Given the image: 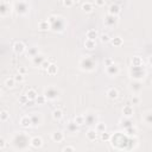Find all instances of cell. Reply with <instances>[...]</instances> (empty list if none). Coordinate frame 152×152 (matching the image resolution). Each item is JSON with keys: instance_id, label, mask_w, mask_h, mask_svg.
<instances>
[{"instance_id": "35", "label": "cell", "mask_w": 152, "mask_h": 152, "mask_svg": "<svg viewBox=\"0 0 152 152\" xmlns=\"http://www.w3.org/2000/svg\"><path fill=\"white\" fill-rule=\"evenodd\" d=\"M52 118L55 119V120H61L62 118H63V110L62 109H59V108H57V109H55L53 112H52Z\"/></svg>"}, {"instance_id": "21", "label": "cell", "mask_w": 152, "mask_h": 152, "mask_svg": "<svg viewBox=\"0 0 152 152\" xmlns=\"http://www.w3.org/2000/svg\"><path fill=\"white\" fill-rule=\"evenodd\" d=\"M45 71H46L48 75L53 76V75H56V74L58 72V66H57L56 63H50V65L48 66V69H46Z\"/></svg>"}, {"instance_id": "1", "label": "cell", "mask_w": 152, "mask_h": 152, "mask_svg": "<svg viewBox=\"0 0 152 152\" xmlns=\"http://www.w3.org/2000/svg\"><path fill=\"white\" fill-rule=\"evenodd\" d=\"M109 142L112 145L113 148L115 150H126L127 148V142H128V137L125 133L121 132H116L114 134H110V139Z\"/></svg>"}, {"instance_id": "13", "label": "cell", "mask_w": 152, "mask_h": 152, "mask_svg": "<svg viewBox=\"0 0 152 152\" xmlns=\"http://www.w3.org/2000/svg\"><path fill=\"white\" fill-rule=\"evenodd\" d=\"M30 146L33 147V148H40L43 146V139L40 137H38V135L32 137L30 139Z\"/></svg>"}, {"instance_id": "2", "label": "cell", "mask_w": 152, "mask_h": 152, "mask_svg": "<svg viewBox=\"0 0 152 152\" xmlns=\"http://www.w3.org/2000/svg\"><path fill=\"white\" fill-rule=\"evenodd\" d=\"M30 139L31 138L25 132H19L13 137L12 144L15 150H26L30 146Z\"/></svg>"}, {"instance_id": "8", "label": "cell", "mask_w": 152, "mask_h": 152, "mask_svg": "<svg viewBox=\"0 0 152 152\" xmlns=\"http://www.w3.org/2000/svg\"><path fill=\"white\" fill-rule=\"evenodd\" d=\"M119 72H120V69H119V66L116 65V64H110V65H108V66H106V74L109 76V77H115V76H118L119 75Z\"/></svg>"}, {"instance_id": "43", "label": "cell", "mask_w": 152, "mask_h": 152, "mask_svg": "<svg viewBox=\"0 0 152 152\" xmlns=\"http://www.w3.org/2000/svg\"><path fill=\"white\" fill-rule=\"evenodd\" d=\"M109 139H110V133H108V132H106V131L102 132V133H100V140H101V141L108 142Z\"/></svg>"}, {"instance_id": "18", "label": "cell", "mask_w": 152, "mask_h": 152, "mask_svg": "<svg viewBox=\"0 0 152 152\" xmlns=\"http://www.w3.org/2000/svg\"><path fill=\"white\" fill-rule=\"evenodd\" d=\"M31 59H32V64H33V65H36V66H40V64H42L43 61L45 59V56L42 55V53H38V55H36L34 57H32Z\"/></svg>"}, {"instance_id": "6", "label": "cell", "mask_w": 152, "mask_h": 152, "mask_svg": "<svg viewBox=\"0 0 152 152\" xmlns=\"http://www.w3.org/2000/svg\"><path fill=\"white\" fill-rule=\"evenodd\" d=\"M13 10L15 11L17 14L25 15V14H27V12L30 10V6L25 0H15L14 4H13Z\"/></svg>"}, {"instance_id": "50", "label": "cell", "mask_w": 152, "mask_h": 152, "mask_svg": "<svg viewBox=\"0 0 152 152\" xmlns=\"http://www.w3.org/2000/svg\"><path fill=\"white\" fill-rule=\"evenodd\" d=\"M18 72H19V74H21V75H26L27 69H26L25 66H19V68H18Z\"/></svg>"}, {"instance_id": "40", "label": "cell", "mask_w": 152, "mask_h": 152, "mask_svg": "<svg viewBox=\"0 0 152 152\" xmlns=\"http://www.w3.org/2000/svg\"><path fill=\"white\" fill-rule=\"evenodd\" d=\"M74 121H75V122L78 125V126L84 125V114H77V115L75 116Z\"/></svg>"}, {"instance_id": "9", "label": "cell", "mask_w": 152, "mask_h": 152, "mask_svg": "<svg viewBox=\"0 0 152 152\" xmlns=\"http://www.w3.org/2000/svg\"><path fill=\"white\" fill-rule=\"evenodd\" d=\"M11 13V5L7 1H0V17H7Z\"/></svg>"}, {"instance_id": "15", "label": "cell", "mask_w": 152, "mask_h": 152, "mask_svg": "<svg viewBox=\"0 0 152 152\" xmlns=\"http://www.w3.org/2000/svg\"><path fill=\"white\" fill-rule=\"evenodd\" d=\"M19 125H20L21 127H24V128L31 127L32 124H31V118H30V115H24V116H21L20 120H19Z\"/></svg>"}, {"instance_id": "39", "label": "cell", "mask_w": 152, "mask_h": 152, "mask_svg": "<svg viewBox=\"0 0 152 152\" xmlns=\"http://www.w3.org/2000/svg\"><path fill=\"white\" fill-rule=\"evenodd\" d=\"M15 83H17V82L14 81V78H13V77H8V78H6V80H5V86H6L7 88H10V89L14 88Z\"/></svg>"}, {"instance_id": "55", "label": "cell", "mask_w": 152, "mask_h": 152, "mask_svg": "<svg viewBox=\"0 0 152 152\" xmlns=\"http://www.w3.org/2000/svg\"><path fill=\"white\" fill-rule=\"evenodd\" d=\"M72 1H74V2H80L81 0H72Z\"/></svg>"}, {"instance_id": "23", "label": "cell", "mask_w": 152, "mask_h": 152, "mask_svg": "<svg viewBox=\"0 0 152 152\" xmlns=\"http://www.w3.org/2000/svg\"><path fill=\"white\" fill-rule=\"evenodd\" d=\"M106 95H107L108 99L115 100V99H118V96H119V91H118L115 88H109V89L106 91Z\"/></svg>"}, {"instance_id": "28", "label": "cell", "mask_w": 152, "mask_h": 152, "mask_svg": "<svg viewBox=\"0 0 152 152\" xmlns=\"http://www.w3.org/2000/svg\"><path fill=\"white\" fill-rule=\"evenodd\" d=\"M110 44L113 45V46H115V48H119V46H121L122 44H124V40H122V38L121 37H114V38H110Z\"/></svg>"}, {"instance_id": "49", "label": "cell", "mask_w": 152, "mask_h": 152, "mask_svg": "<svg viewBox=\"0 0 152 152\" xmlns=\"http://www.w3.org/2000/svg\"><path fill=\"white\" fill-rule=\"evenodd\" d=\"M27 101H28V99H27V96H26V95H21V96L19 97V102H20V103H23V104H26V103H27Z\"/></svg>"}, {"instance_id": "14", "label": "cell", "mask_w": 152, "mask_h": 152, "mask_svg": "<svg viewBox=\"0 0 152 152\" xmlns=\"http://www.w3.org/2000/svg\"><path fill=\"white\" fill-rule=\"evenodd\" d=\"M129 89H131V91H132L133 94H138V93H140L141 89H142V83H141L140 81H135V80H134V81L131 83Z\"/></svg>"}, {"instance_id": "4", "label": "cell", "mask_w": 152, "mask_h": 152, "mask_svg": "<svg viewBox=\"0 0 152 152\" xmlns=\"http://www.w3.org/2000/svg\"><path fill=\"white\" fill-rule=\"evenodd\" d=\"M48 21L50 23L51 30L56 31V32H62L65 27V21L63 20V18L57 17V15H50L48 18Z\"/></svg>"}, {"instance_id": "53", "label": "cell", "mask_w": 152, "mask_h": 152, "mask_svg": "<svg viewBox=\"0 0 152 152\" xmlns=\"http://www.w3.org/2000/svg\"><path fill=\"white\" fill-rule=\"evenodd\" d=\"M5 147H6V140L2 137H0V150H2Z\"/></svg>"}, {"instance_id": "46", "label": "cell", "mask_w": 152, "mask_h": 152, "mask_svg": "<svg viewBox=\"0 0 152 152\" xmlns=\"http://www.w3.org/2000/svg\"><path fill=\"white\" fill-rule=\"evenodd\" d=\"M49 65H50V62H49V59H46V58H45V59L43 61V63L40 64V66H39V68H40L42 70H46Z\"/></svg>"}, {"instance_id": "41", "label": "cell", "mask_w": 152, "mask_h": 152, "mask_svg": "<svg viewBox=\"0 0 152 152\" xmlns=\"http://www.w3.org/2000/svg\"><path fill=\"white\" fill-rule=\"evenodd\" d=\"M10 119V113L7 110H0V121L1 122H6Z\"/></svg>"}, {"instance_id": "56", "label": "cell", "mask_w": 152, "mask_h": 152, "mask_svg": "<svg viewBox=\"0 0 152 152\" xmlns=\"http://www.w3.org/2000/svg\"><path fill=\"white\" fill-rule=\"evenodd\" d=\"M1 94H2V91H1V89H0V96H1Z\"/></svg>"}, {"instance_id": "7", "label": "cell", "mask_w": 152, "mask_h": 152, "mask_svg": "<svg viewBox=\"0 0 152 152\" xmlns=\"http://www.w3.org/2000/svg\"><path fill=\"white\" fill-rule=\"evenodd\" d=\"M59 94H61L59 89H58L57 87H55V86H49V87H46V88L44 89V93H43V95L46 97V100H50V101H53V100L58 99Z\"/></svg>"}, {"instance_id": "17", "label": "cell", "mask_w": 152, "mask_h": 152, "mask_svg": "<svg viewBox=\"0 0 152 152\" xmlns=\"http://www.w3.org/2000/svg\"><path fill=\"white\" fill-rule=\"evenodd\" d=\"M97 135H99V133L94 128H89L87 131V133H86L87 140H89V141H96L97 140Z\"/></svg>"}, {"instance_id": "3", "label": "cell", "mask_w": 152, "mask_h": 152, "mask_svg": "<svg viewBox=\"0 0 152 152\" xmlns=\"http://www.w3.org/2000/svg\"><path fill=\"white\" fill-rule=\"evenodd\" d=\"M78 66H80V69L83 70V71L91 72V71H94L95 68H96V62H95L91 57L86 56V57H82V58L80 59Z\"/></svg>"}, {"instance_id": "11", "label": "cell", "mask_w": 152, "mask_h": 152, "mask_svg": "<svg viewBox=\"0 0 152 152\" xmlns=\"http://www.w3.org/2000/svg\"><path fill=\"white\" fill-rule=\"evenodd\" d=\"M97 122V116L96 114H93V113H88V114H84V125H88V126H93Z\"/></svg>"}, {"instance_id": "20", "label": "cell", "mask_w": 152, "mask_h": 152, "mask_svg": "<svg viewBox=\"0 0 152 152\" xmlns=\"http://www.w3.org/2000/svg\"><path fill=\"white\" fill-rule=\"evenodd\" d=\"M51 139H52L55 142H61V141H63V139H64V134H63V132H61V131H56V132H53V133L51 134Z\"/></svg>"}, {"instance_id": "10", "label": "cell", "mask_w": 152, "mask_h": 152, "mask_svg": "<svg viewBox=\"0 0 152 152\" xmlns=\"http://www.w3.org/2000/svg\"><path fill=\"white\" fill-rule=\"evenodd\" d=\"M12 48H13L14 53H17V55H21V53H24V52L26 51V46H25V44H24L23 42H20V40L15 42V43L13 44Z\"/></svg>"}, {"instance_id": "51", "label": "cell", "mask_w": 152, "mask_h": 152, "mask_svg": "<svg viewBox=\"0 0 152 152\" xmlns=\"http://www.w3.org/2000/svg\"><path fill=\"white\" fill-rule=\"evenodd\" d=\"M140 102V99H139V96H137V95H133L132 96V103L133 104H138Z\"/></svg>"}, {"instance_id": "12", "label": "cell", "mask_w": 152, "mask_h": 152, "mask_svg": "<svg viewBox=\"0 0 152 152\" xmlns=\"http://www.w3.org/2000/svg\"><path fill=\"white\" fill-rule=\"evenodd\" d=\"M118 24V17L116 15H112V14H107L104 17V25L108 27H113Z\"/></svg>"}, {"instance_id": "31", "label": "cell", "mask_w": 152, "mask_h": 152, "mask_svg": "<svg viewBox=\"0 0 152 152\" xmlns=\"http://www.w3.org/2000/svg\"><path fill=\"white\" fill-rule=\"evenodd\" d=\"M84 48L88 50H93L96 48V40H91V39H86L84 40Z\"/></svg>"}, {"instance_id": "26", "label": "cell", "mask_w": 152, "mask_h": 152, "mask_svg": "<svg viewBox=\"0 0 152 152\" xmlns=\"http://www.w3.org/2000/svg\"><path fill=\"white\" fill-rule=\"evenodd\" d=\"M38 28L40 31H49V30H51V26L48 20H40L38 23Z\"/></svg>"}, {"instance_id": "24", "label": "cell", "mask_w": 152, "mask_h": 152, "mask_svg": "<svg viewBox=\"0 0 152 152\" xmlns=\"http://www.w3.org/2000/svg\"><path fill=\"white\" fill-rule=\"evenodd\" d=\"M86 37H87V39L96 40V39L99 38V32H97L96 30H93V28H90V30H88V31H87V33H86Z\"/></svg>"}, {"instance_id": "19", "label": "cell", "mask_w": 152, "mask_h": 152, "mask_svg": "<svg viewBox=\"0 0 152 152\" xmlns=\"http://www.w3.org/2000/svg\"><path fill=\"white\" fill-rule=\"evenodd\" d=\"M121 12V8H120V6L118 5V4H112L110 6H109V10H108V14H112V15H116L118 17V14Z\"/></svg>"}, {"instance_id": "25", "label": "cell", "mask_w": 152, "mask_h": 152, "mask_svg": "<svg viewBox=\"0 0 152 152\" xmlns=\"http://www.w3.org/2000/svg\"><path fill=\"white\" fill-rule=\"evenodd\" d=\"M137 133H138V129H137V127H135L134 125H132V126L125 128V134H126L127 137H135Z\"/></svg>"}, {"instance_id": "29", "label": "cell", "mask_w": 152, "mask_h": 152, "mask_svg": "<svg viewBox=\"0 0 152 152\" xmlns=\"http://www.w3.org/2000/svg\"><path fill=\"white\" fill-rule=\"evenodd\" d=\"M120 125H121V127L127 128V127H129V126L133 125V120H132L131 118H125V116H124V119L120 120Z\"/></svg>"}, {"instance_id": "48", "label": "cell", "mask_w": 152, "mask_h": 152, "mask_svg": "<svg viewBox=\"0 0 152 152\" xmlns=\"http://www.w3.org/2000/svg\"><path fill=\"white\" fill-rule=\"evenodd\" d=\"M114 62H113V59L110 58V57H108V58H104V61H103V65L104 66H108V65H110V64H113Z\"/></svg>"}, {"instance_id": "36", "label": "cell", "mask_w": 152, "mask_h": 152, "mask_svg": "<svg viewBox=\"0 0 152 152\" xmlns=\"http://www.w3.org/2000/svg\"><path fill=\"white\" fill-rule=\"evenodd\" d=\"M82 10H83V12H86V13H90V12H93L94 6H93L91 2H84V4L82 5Z\"/></svg>"}, {"instance_id": "22", "label": "cell", "mask_w": 152, "mask_h": 152, "mask_svg": "<svg viewBox=\"0 0 152 152\" xmlns=\"http://www.w3.org/2000/svg\"><path fill=\"white\" fill-rule=\"evenodd\" d=\"M137 146H138V139L135 137H128V142H127L126 150H134Z\"/></svg>"}, {"instance_id": "34", "label": "cell", "mask_w": 152, "mask_h": 152, "mask_svg": "<svg viewBox=\"0 0 152 152\" xmlns=\"http://www.w3.org/2000/svg\"><path fill=\"white\" fill-rule=\"evenodd\" d=\"M131 63H132V66L142 65V59H141V57H139V56H133L132 59H131Z\"/></svg>"}, {"instance_id": "5", "label": "cell", "mask_w": 152, "mask_h": 152, "mask_svg": "<svg viewBox=\"0 0 152 152\" xmlns=\"http://www.w3.org/2000/svg\"><path fill=\"white\" fill-rule=\"evenodd\" d=\"M129 76L135 80V81H141L146 76V70L144 65H138V66H131L129 69Z\"/></svg>"}, {"instance_id": "30", "label": "cell", "mask_w": 152, "mask_h": 152, "mask_svg": "<svg viewBox=\"0 0 152 152\" xmlns=\"http://www.w3.org/2000/svg\"><path fill=\"white\" fill-rule=\"evenodd\" d=\"M78 125L75 122V121H70L69 124H68V126H66V128H68V131L70 132V133H76L77 131H78Z\"/></svg>"}, {"instance_id": "44", "label": "cell", "mask_w": 152, "mask_h": 152, "mask_svg": "<svg viewBox=\"0 0 152 152\" xmlns=\"http://www.w3.org/2000/svg\"><path fill=\"white\" fill-rule=\"evenodd\" d=\"M24 76H25V75H21V74H19V72H18L13 78H14V81H15V82L21 83V82H24V80H25V77H24Z\"/></svg>"}, {"instance_id": "54", "label": "cell", "mask_w": 152, "mask_h": 152, "mask_svg": "<svg viewBox=\"0 0 152 152\" xmlns=\"http://www.w3.org/2000/svg\"><path fill=\"white\" fill-rule=\"evenodd\" d=\"M62 151H64V152H65V151H75V147H74V146H69V145H68V146L63 147V148H62Z\"/></svg>"}, {"instance_id": "16", "label": "cell", "mask_w": 152, "mask_h": 152, "mask_svg": "<svg viewBox=\"0 0 152 152\" xmlns=\"http://www.w3.org/2000/svg\"><path fill=\"white\" fill-rule=\"evenodd\" d=\"M133 114H134L133 106H131V104H126V106H124V108H122V115H124L125 118H132Z\"/></svg>"}, {"instance_id": "38", "label": "cell", "mask_w": 152, "mask_h": 152, "mask_svg": "<svg viewBox=\"0 0 152 152\" xmlns=\"http://www.w3.org/2000/svg\"><path fill=\"white\" fill-rule=\"evenodd\" d=\"M142 120L146 125H151L152 124V113L151 112H147L142 115Z\"/></svg>"}, {"instance_id": "47", "label": "cell", "mask_w": 152, "mask_h": 152, "mask_svg": "<svg viewBox=\"0 0 152 152\" xmlns=\"http://www.w3.org/2000/svg\"><path fill=\"white\" fill-rule=\"evenodd\" d=\"M75 2L72 1V0H63V5L65 6V7H68V8H70V7H72V5H74Z\"/></svg>"}, {"instance_id": "45", "label": "cell", "mask_w": 152, "mask_h": 152, "mask_svg": "<svg viewBox=\"0 0 152 152\" xmlns=\"http://www.w3.org/2000/svg\"><path fill=\"white\" fill-rule=\"evenodd\" d=\"M100 39H101L102 43H108V42L110 40V37H109L107 33H103V34L100 36Z\"/></svg>"}, {"instance_id": "27", "label": "cell", "mask_w": 152, "mask_h": 152, "mask_svg": "<svg viewBox=\"0 0 152 152\" xmlns=\"http://www.w3.org/2000/svg\"><path fill=\"white\" fill-rule=\"evenodd\" d=\"M30 118H31V124H32V126L37 127L38 125H40V116L38 115V113H33L32 115H30Z\"/></svg>"}, {"instance_id": "52", "label": "cell", "mask_w": 152, "mask_h": 152, "mask_svg": "<svg viewBox=\"0 0 152 152\" xmlns=\"http://www.w3.org/2000/svg\"><path fill=\"white\" fill-rule=\"evenodd\" d=\"M95 5L99 7H102L106 5V0H95Z\"/></svg>"}, {"instance_id": "32", "label": "cell", "mask_w": 152, "mask_h": 152, "mask_svg": "<svg viewBox=\"0 0 152 152\" xmlns=\"http://www.w3.org/2000/svg\"><path fill=\"white\" fill-rule=\"evenodd\" d=\"M26 96H27V99L30 100V101H34V99L37 97V95H38V93L34 90V89H28L27 91H26V94H25Z\"/></svg>"}, {"instance_id": "37", "label": "cell", "mask_w": 152, "mask_h": 152, "mask_svg": "<svg viewBox=\"0 0 152 152\" xmlns=\"http://www.w3.org/2000/svg\"><path fill=\"white\" fill-rule=\"evenodd\" d=\"M99 134L100 133H102V132H104L106 131V124H103V122H96L95 124V128H94Z\"/></svg>"}, {"instance_id": "42", "label": "cell", "mask_w": 152, "mask_h": 152, "mask_svg": "<svg viewBox=\"0 0 152 152\" xmlns=\"http://www.w3.org/2000/svg\"><path fill=\"white\" fill-rule=\"evenodd\" d=\"M34 102H36V104L42 106V104H44L46 102V97L44 95H37V97L34 99Z\"/></svg>"}, {"instance_id": "33", "label": "cell", "mask_w": 152, "mask_h": 152, "mask_svg": "<svg viewBox=\"0 0 152 152\" xmlns=\"http://www.w3.org/2000/svg\"><path fill=\"white\" fill-rule=\"evenodd\" d=\"M38 53H39V51H38V48H36V46H31V48H28V50H27V52H26L27 57H30V58L34 57V56L38 55Z\"/></svg>"}]
</instances>
